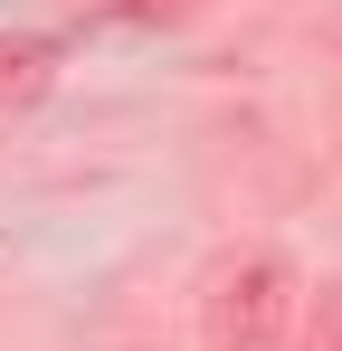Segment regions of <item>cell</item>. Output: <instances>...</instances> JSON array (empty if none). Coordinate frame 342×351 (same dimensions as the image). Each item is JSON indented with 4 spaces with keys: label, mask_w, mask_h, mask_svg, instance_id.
Returning a JSON list of instances; mask_svg holds the SVG:
<instances>
[{
    "label": "cell",
    "mask_w": 342,
    "mask_h": 351,
    "mask_svg": "<svg viewBox=\"0 0 342 351\" xmlns=\"http://www.w3.org/2000/svg\"><path fill=\"white\" fill-rule=\"evenodd\" d=\"M285 323H295V266L285 256L219 266V285L200 304V342L209 351H285Z\"/></svg>",
    "instance_id": "6da1fadb"
},
{
    "label": "cell",
    "mask_w": 342,
    "mask_h": 351,
    "mask_svg": "<svg viewBox=\"0 0 342 351\" xmlns=\"http://www.w3.org/2000/svg\"><path fill=\"white\" fill-rule=\"evenodd\" d=\"M38 86H48V58H38V48H0V105L38 95Z\"/></svg>",
    "instance_id": "7a4b0ae2"
}]
</instances>
